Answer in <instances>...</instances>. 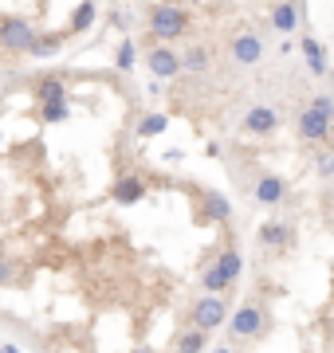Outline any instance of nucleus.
Returning a JSON list of instances; mask_svg holds the SVG:
<instances>
[{"label": "nucleus", "instance_id": "nucleus-1", "mask_svg": "<svg viewBox=\"0 0 334 353\" xmlns=\"http://www.w3.org/2000/svg\"><path fill=\"white\" fill-rule=\"evenodd\" d=\"M146 24H150L154 43H177L193 32V12L177 0H154L146 12Z\"/></svg>", "mask_w": 334, "mask_h": 353}, {"label": "nucleus", "instance_id": "nucleus-2", "mask_svg": "<svg viewBox=\"0 0 334 353\" xmlns=\"http://www.w3.org/2000/svg\"><path fill=\"white\" fill-rule=\"evenodd\" d=\"M268 330H271V310L259 303V299L240 303L236 310H232V318H228V341H232V345L268 338Z\"/></svg>", "mask_w": 334, "mask_h": 353}, {"label": "nucleus", "instance_id": "nucleus-3", "mask_svg": "<svg viewBox=\"0 0 334 353\" xmlns=\"http://www.w3.org/2000/svg\"><path fill=\"white\" fill-rule=\"evenodd\" d=\"M295 138L303 141V145H334V114H326L322 106H315V102H303L295 114Z\"/></svg>", "mask_w": 334, "mask_h": 353}, {"label": "nucleus", "instance_id": "nucleus-4", "mask_svg": "<svg viewBox=\"0 0 334 353\" xmlns=\"http://www.w3.org/2000/svg\"><path fill=\"white\" fill-rule=\"evenodd\" d=\"M264 55H268V39H264V32H256V28H236L228 39V59L240 71H252V67L264 63Z\"/></svg>", "mask_w": 334, "mask_h": 353}, {"label": "nucleus", "instance_id": "nucleus-5", "mask_svg": "<svg viewBox=\"0 0 334 353\" xmlns=\"http://www.w3.org/2000/svg\"><path fill=\"white\" fill-rule=\"evenodd\" d=\"M189 326L197 330H205V334H213V330L220 326H228V318H232V306L224 294H201V299H193V306H189Z\"/></svg>", "mask_w": 334, "mask_h": 353}, {"label": "nucleus", "instance_id": "nucleus-6", "mask_svg": "<svg viewBox=\"0 0 334 353\" xmlns=\"http://www.w3.org/2000/svg\"><path fill=\"white\" fill-rule=\"evenodd\" d=\"M283 126V114L275 110V106H268V102H252L244 114H240V134L244 138H256V141H268L275 138Z\"/></svg>", "mask_w": 334, "mask_h": 353}, {"label": "nucleus", "instance_id": "nucleus-7", "mask_svg": "<svg viewBox=\"0 0 334 353\" xmlns=\"http://www.w3.org/2000/svg\"><path fill=\"white\" fill-rule=\"evenodd\" d=\"M36 39H39V32L28 16H0V48L4 51H12V55H32Z\"/></svg>", "mask_w": 334, "mask_h": 353}, {"label": "nucleus", "instance_id": "nucleus-8", "mask_svg": "<svg viewBox=\"0 0 334 353\" xmlns=\"http://www.w3.org/2000/svg\"><path fill=\"white\" fill-rule=\"evenodd\" d=\"M248 196H252V204H259V208H279V204H287V181H283L279 173L256 169V176L248 181Z\"/></svg>", "mask_w": 334, "mask_h": 353}, {"label": "nucleus", "instance_id": "nucleus-9", "mask_svg": "<svg viewBox=\"0 0 334 353\" xmlns=\"http://www.w3.org/2000/svg\"><path fill=\"white\" fill-rule=\"evenodd\" d=\"M256 243L271 255L291 252V248H295V224H291V220H279V216H275V220H264V224L256 228Z\"/></svg>", "mask_w": 334, "mask_h": 353}, {"label": "nucleus", "instance_id": "nucleus-10", "mask_svg": "<svg viewBox=\"0 0 334 353\" xmlns=\"http://www.w3.org/2000/svg\"><path fill=\"white\" fill-rule=\"evenodd\" d=\"M146 71L161 83H173V79L185 75V63H181V55L169 43H154V48H146Z\"/></svg>", "mask_w": 334, "mask_h": 353}, {"label": "nucleus", "instance_id": "nucleus-11", "mask_svg": "<svg viewBox=\"0 0 334 353\" xmlns=\"http://www.w3.org/2000/svg\"><path fill=\"white\" fill-rule=\"evenodd\" d=\"M197 224H228L232 220V204L224 192L217 189H197Z\"/></svg>", "mask_w": 334, "mask_h": 353}, {"label": "nucleus", "instance_id": "nucleus-12", "mask_svg": "<svg viewBox=\"0 0 334 353\" xmlns=\"http://www.w3.org/2000/svg\"><path fill=\"white\" fill-rule=\"evenodd\" d=\"M268 24L275 36H295V32H303V8H299V0H271L268 8Z\"/></svg>", "mask_w": 334, "mask_h": 353}, {"label": "nucleus", "instance_id": "nucleus-13", "mask_svg": "<svg viewBox=\"0 0 334 353\" xmlns=\"http://www.w3.org/2000/svg\"><path fill=\"white\" fill-rule=\"evenodd\" d=\"M146 176L141 173H122V176H115V185H110V201L115 204H122V208H134V204H141L146 201Z\"/></svg>", "mask_w": 334, "mask_h": 353}, {"label": "nucleus", "instance_id": "nucleus-14", "mask_svg": "<svg viewBox=\"0 0 334 353\" xmlns=\"http://www.w3.org/2000/svg\"><path fill=\"white\" fill-rule=\"evenodd\" d=\"M299 51H303V63H307V71L315 79L331 75V51H326V43L319 36H303L299 39Z\"/></svg>", "mask_w": 334, "mask_h": 353}, {"label": "nucleus", "instance_id": "nucleus-15", "mask_svg": "<svg viewBox=\"0 0 334 353\" xmlns=\"http://www.w3.org/2000/svg\"><path fill=\"white\" fill-rule=\"evenodd\" d=\"M213 263L220 267V275H224V283H228V287H236V283H240V275H244V255H240V248H236V243H224Z\"/></svg>", "mask_w": 334, "mask_h": 353}, {"label": "nucleus", "instance_id": "nucleus-16", "mask_svg": "<svg viewBox=\"0 0 334 353\" xmlns=\"http://www.w3.org/2000/svg\"><path fill=\"white\" fill-rule=\"evenodd\" d=\"M181 63H185V75H208L213 71V48L208 43H189L181 51Z\"/></svg>", "mask_w": 334, "mask_h": 353}, {"label": "nucleus", "instance_id": "nucleus-17", "mask_svg": "<svg viewBox=\"0 0 334 353\" xmlns=\"http://www.w3.org/2000/svg\"><path fill=\"white\" fill-rule=\"evenodd\" d=\"M95 20H99V4H95V0H79L75 12H71V20H67V36H83V32H90Z\"/></svg>", "mask_w": 334, "mask_h": 353}, {"label": "nucleus", "instance_id": "nucleus-18", "mask_svg": "<svg viewBox=\"0 0 334 353\" xmlns=\"http://www.w3.org/2000/svg\"><path fill=\"white\" fill-rule=\"evenodd\" d=\"M173 353H208V334L197 326H185L173 338Z\"/></svg>", "mask_w": 334, "mask_h": 353}, {"label": "nucleus", "instance_id": "nucleus-19", "mask_svg": "<svg viewBox=\"0 0 334 353\" xmlns=\"http://www.w3.org/2000/svg\"><path fill=\"white\" fill-rule=\"evenodd\" d=\"M166 130H169V114L154 110V114H141L138 126H134V134H138L141 141H150V138H161Z\"/></svg>", "mask_w": 334, "mask_h": 353}, {"label": "nucleus", "instance_id": "nucleus-20", "mask_svg": "<svg viewBox=\"0 0 334 353\" xmlns=\"http://www.w3.org/2000/svg\"><path fill=\"white\" fill-rule=\"evenodd\" d=\"M71 94H67V83L59 75H43L36 83V102H67Z\"/></svg>", "mask_w": 334, "mask_h": 353}, {"label": "nucleus", "instance_id": "nucleus-21", "mask_svg": "<svg viewBox=\"0 0 334 353\" xmlns=\"http://www.w3.org/2000/svg\"><path fill=\"white\" fill-rule=\"evenodd\" d=\"M115 67L122 71V75H130V71L138 67V43H134L130 36L118 39V48H115Z\"/></svg>", "mask_w": 334, "mask_h": 353}, {"label": "nucleus", "instance_id": "nucleus-22", "mask_svg": "<svg viewBox=\"0 0 334 353\" xmlns=\"http://www.w3.org/2000/svg\"><path fill=\"white\" fill-rule=\"evenodd\" d=\"M59 48H63V32H39L32 59H52V55H59Z\"/></svg>", "mask_w": 334, "mask_h": 353}, {"label": "nucleus", "instance_id": "nucleus-23", "mask_svg": "<svg viewBox=\"0 0 334 353\" xmlns=\"http://www.w3.org/2000/svg\"><path fill=\"white\" fill-rule=\"evenodd\" d=\"M71 118V102H39V122L43 126H59Z\"/></svg>", "mask_w": 334, "mask_h": 353}, {"label": "nucleus", "instance_id": "nucleus-24", "mask_svg": "<svg viewBox=\"0 0 334 353\" xmlns=\"http://www.w3.org/2000/svg\"><path fill=\"white\" fill-rule=\"evenodd\" d=\"M311 169H315V176H319V181H334V145H319V150H315V161H311Z\"/></svg>", "mask_w": 334, "mask_h": 353}, {"label": "nucleus", "instance_id": "nucleus-25", "mask_svg": "<svg viewBox=\"0 0 334 353\" xmlns=\"http://www.w3.org/2000/svg\"><path fill=\"white\" fill-rule=\"evenodd\" d=\"M201 290H205V294H224V290H228V283H224V275H220V267L213 263V259H208L205 271H201Z\"/></svg>", "mask_w": 334, "mask_h": 353}, {"label": "nucleus", "instance_id": "nucleus-26", "mask_svg": "<svg viewBox=\"0 0 334 353\" xmlns=\"http://www.w3.org/2000/svg\"><path fill=\"white\" fill-rule=\"evenodd\" d=\"M16 279H20V267H16L8 255H0V287H12Z\"/></svg>", "mask_w": 334, "mask_h": 353}, {"label": "nucleus", "instance_id": "nucleus-27", "mask_svg": "<svg viewBox=\"0 0 334 353\" xmlns=\"http://www.w3.org/2000/svg\"><path fill=\"white\" fill-rule=\"evenodd\" d=\"M311 102H315V106H322L326 114H334V99L326 94V90H319V94H311Z\"/></svg>", "mask_w": 334, "mask_h": 353}, {"label": "nucleus", "instance_id": "nucleus-28", "mask_svg": "<svg viewBox=\"0 0 334 353\" xmlns=\"http://www.w3.org/2000/svg\"><path fill=\"white\" fill-rule=\"evenodd\" d=\"M208 353H240V350H236V345H213Z\"/></svg>", "mask_w": 334, "mask_h": 353}, {"label": "nucleus", "instance_id": "nucleus-29", "mask_svg": "<svg viewBox=\"0 0 334 353\" xmlns=\"http://www.w3.org/2000/svg\"><path fill=\"white\" fill-rule=\"evenodd\" d=\"M0 353H24V350H20V345H12V341H4V345H0Z\"/></svg>", "mask_w": 334, "mask_h": 353}, {"label": "nucleus", "instance_id": "nucleus-30", "mask_svg": "<svg viewBox=\"0 0 334 353\" xmlns=\"http://www.w3.org/2000/svg\"><path fill=\"white\" fill-rule=\"evenodd\" d=\"M130 353H154V350H150V345H134Z\"/></svg>", "mask_w": 334, "mask_h": 353}, {"label": "nucleus", "instance_id": "nucleus-31", "mask_svg": "<svg viewBox=\"0 0 334 353\" xmlns=\"http://www.w3.org/2000/svg\"><path fill=\"white\" fill-rule=\"evenodd\" d=\"M0 141H4V138H0Z\"/></svg>", "mask_w": 334, "mask_h": 353}]
</instances>
